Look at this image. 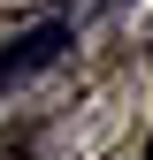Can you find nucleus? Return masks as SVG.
Segmentation results:
<instances>
[{
    "label": "nucleus",
    "instance_id": "2",
    "mask_svg": "<svg viewBox=\"0 0 153 160\" xmlns=\"http://www.w3.org/2000/svg\"><path fill=\"white\" fill-rule=\"evenodd\" d=\"M31 145H38V130H0V160H31Z\"/></svg>",
    "mask_w": 153,
    "mask_h": 160
},
{
    "label": "nucleus",
    "instance_id": "1",
    "mask_svg": "<svg viewBox=\"0 0 153 160\" xmlns=\"http://www.w3.org/2000/svg\"><path fill=\"white\" fill-rule=\"evenodd\" d=\"M61 46H69V31H61V23L23 31L8 53H0V92H8V84H23V76H38V69H54V61H61Z\"/></svg>",
    "mask_w": 153,
    "mask_h": 160
},
{
    "label": "nucleus",
    "instance_id": "3",
    "mask_svg": "<svg viewBox=\"0 0 153 160\" xmlns=\"http://www.w3.org/2000/svg\"><path fill=\"white\" fill-rule=\"evenodd\" d=\"M145 160H153V137H145Z\"/></svg>",
    "mask_w": 153,
    "mask_h": 160
}]
</instances>
